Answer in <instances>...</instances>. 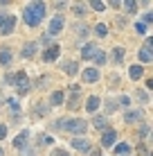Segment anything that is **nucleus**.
<instances>
[{
	"label": "nucleus",
	"mask_w": 153,
	"mask_h": 156,
	"mask_svg": "<svg viewBox=\"0 0 153 156\" xmlns=\"http://www.w3.org/2000/svg\"><path fill=\"white\" fill-rule=\"evenodd\" d=\"M23 16H25V23H27L29 27H36L45 16V2H29L27 7H25Z\"/></svg>",
	"instance_id": "1"
},
{
	"label": "nucleus",
	"mask_w": 153,
	"mask_h": 156,
	"mask_svg": "<svg viewBox=\"0 0 153 156\" xmlns=\"http://www.w3.org/2000/svg\"><path fill=\"white\" fill-rule=\"evenodd\" d=\"M61 129H65V131L70 133H83L86 131V120H81V118H75V120H68V122H59Z\"/></svg>",
	"instance_id": "2"
},
{
	"label": "nucleus",
	"mask_w": 153,
	"mask_h": 156,
	"mask_svg": "<svg viewBox=\"0 0 153 156\" xmlns=\"http://www.w3.org/2000/svg\"><path fill=\"white\" fill-rule=\"evenodd\" d=\"M14 84L18 86V93H20V95H25V93L29 90V79H27V73H25V70H18V73L14 75Z\"/></svg>",
	"instance_id": "3"
},
{
	"label": "nucleus",
	"mask_w": 153,
	"mask_h": 156,
	"mask_svg": "<svg viewBox=\"0 0 153 156\" xmlns=\"http://www.w3.org/2000/svg\"><path fill=\"white\" fill-rule=\"evenodd\" d=\"M115 140H117V133H115V129H106V131L101 133V145H104V147H113Z\"/></svg>",
	"instance_id": "4"
},
{
	"label": "nucleus",
	"mask_w": 153,
	"mask_h": 156,
	"mask_svg": "<svg viewBox=\"0 0 153 156\" xmlns=\"http://www.w3.org/2000/svg\"><path fill=\"white\" fill-rule=\"evenodd\" d=\"M16 27V18L12 14H7V18L2 20V25H0V34H9V32H14Z\"/></svg>",
	"instance_id": "5"
},
{
	"label": "nucleus",
	"mask_w": 153,
	"mask_h": 156,
	"mask_svg": "<svg viewBox=\"0 0 153 156\" xmlns=\"http://www.w3.org/2000/svg\"><path fill=\"white\" fill-rule=\"evenodd\" d=\"M59 52H61V45H50L43 52V61H54V59L59 57Z\"/></svg>",
	"instance_id": "6"
},
{
	"label": "nucleus",
	"mask_w": 153,
	"mask_h": 156,
	"mask_svg": "<svg viewBox=\"0 0 153 156\" xmlns=\"http://www.w3.org/2000/svg\"><path fill=\"white\" fill-rule=\"evenodd\" d=\"M97 52H99V48L95 45V43H86V45H83V50H81V57H83V59H95Z\"/></svg>",
	"instance_id": "7"
},
{
	"label": "nucleus",
	"mask_w": 153,
	"mask_h": 156,
	"mask_svg": "<svg viewBox=\"0 0 153 156\" xmlns=\"http://www.w3.org/2000/svg\"><path fill=\"white\" fill-rule=\"evenodd\" d=\"M61 30H63V16H54L50 23V34H59Z\"/></svg>",
	"instance_id": "8"
},
{
	"label": "nucleus",
	"mask_w": 153,
	"mask_h": 156,
	"mask_svg": "<svg viewBox=\"0 0 153 156\" xmlns=\"http://www.w3.org/2000/svg\"><path fill=\"white\" fill-rule=\"evenodd\" d=\"M27 138H29V133L27 131H20L18 136L14 138V147H18V149H23L25 145H27Z\"/></svg>",
	"instance_id": "9"
},
{
	"label": "nucleus",
	"mask_w": 153,
	"mask_h": 156,
	"mask_svg": "<svg viewBox=\"0 0 153 156\" xmlns=\"http://www.w3.org/2000/svg\"><path fill=\"white\" fill-rule=\"evenodd\" d=\"M72 147L81 149V152H90V145H88V140H83V138H72Z\"/></svg>",
	"instance_id": "10"
},
{
	"label": "nucleus",
	"mask_w": 153,
	"mask_h": 156,
	"mask_svg": "<svg viewBox=\"0 0 153 156\" xmlns=\"http://www.w3.org/2000/svg\"><path fill=\"white\" fill-rule=\"evenodd\" d=\"M83 79H86V82H97V79H99V70L86 68V70H83Z\"/></svg>",
	"instance_id": "11"
},
{
	"label": "nucleus",
	"mask_w": 153,
	"mask_h": 156,
	"mask_svg": "<svg viewBox=\"0 0 153 156\" xmlns=\"http://www.w3.org/2000/svg\"><path fill=\"white\" fill-rule=\"evenodd\" d=\"M126 122H140L142 120V111H126Z\"/></svg>",
	"instance_id": "12"
},
{
	"label": "nucleus",
	"mask_w": 153,
	"mask_h": 156,
	"mask_svg": "<svg viewBox=\"0 0 153 156\" xmlns=\"http://www.w3.org/2000/svg\"><path fill=\"white\" fill-rule=\"evenodd\" d=\"M34 55H36V43H27V45L23 48V57L25 59H32Z\"/></svg>",
	"instance_id": "13"
},
{
	"label": "nucleus",
	"mask_w": 153,
	"mask_h": 156,
	"mask_svg": "<svg viewBox=\"0 0 153 156\" xmlns=\"http://www.w3.org/2000/svg\"><path fill=\"white\" fill-rule=\"evenodd\" d=\"M99 102H101V100H99L97 95H92V98H88V102H86V109H88V111H97Z\"/></svg>",
	"instance_id": "14"
},
{
	"label": "nucleus",
	"mask_w": 153,
	"mask_h": 156,
	"mask_svg": "<svg viewBox=\"0 0 153 156\" xmlns=\"http://www.w3.org/2000/svg\"><path fill=\"white\" fill-rule=\"evenodd\" d=\"M128 75H131V79H140L142 75H144V68H142V66H131Z\"/></svg>",
	"instance_id": "15"
},
{
	"label": "nucleus",
	"mask_w": 153,
	"mask_h": 156,
	"mask_svg": "<svg viewBox=\"0 0 153 156\" xmlns=\"http://www.w3.org/2000/svg\"><path fill=\"white\" fill-rule=\"evenodd\" d=\"M92 122H95V127H97V129H104V131L108 129V122H106V118H104V115H97V118H92Z\"/></svg>",
	"instance_id": "16"
},
{
	"label": "nucleus",
	"mask_w": 153,
	"mask_h": 156,
	"mask_svg": "<svg viewBox=\"0 0 153 156\" xmlns=\"http://www.w3.org/2000/svg\"><path fill=\"white\" fill-rule=\"evenodd\" d=\"M50 102H52L54 106L63 104V90H54V93H52V98H50Z\"/></svg>",
	"instance_id": "17"
},
{
	"label": "nucleus",
	"mask_w": 153,
	"mask_h": 156,
	"mask_svg": "<svg viewBox=\"0 0 153 156\" xmlns=\"http://www.w3.org/2000/svg\"><path fill=\"white\" fill-rule=\"evenodd\" d=\"M115 154H131V147H128V145H126V143H117V145H115Z\"/></svg>",
	"instance_id": "18"
},
{
	"label": "nucleus",
	"mask_w": 153,
	"mask_h": 156,
	"mask_svg": "<svg viewBox=\"0 0 153 156\" xmlns=\"http://www.w3.org/2000/svg\"><path fill=\"white\" fill-rule=\"evenodd\" d=\"M122 59H124V48H115V50H113V61L122 63Z\"/></svg>",
	"instance_id": "19"
},
{
	"label": "nucleus",
	"mask_w": 153,
	"mask_h": 156,
	"mask_svg": "<svg viewBox=\"0 0 153 156\" xmlns=\"http://www.w3.org/2000/svg\"><path fill=\"white\" fill-rule=\"evenodd\" d=\"M151 50H146V48H142V50H140V61H144V63H149L151 61Z\"/></svg>",
	"instance_id": "20"
},
{
	"label": "nucleus",
	"mask_w": 153,
	"mask_h": 156,
	"mask_svg": "<svg viewBox=\"0 0 153 156\" xmlns=\"http://www.w3.org/2000/svg\"><path fill=\"white\" fill-rule=\"evenodd\" d=\"M9 61H12V52L2 50V52H0V63H2V66H7Z\"/></svg>",
	"instance_id": "21"
},
{
	"label": "nucleus",
	"mask_w": 153,
	"mask_h": 156,
	"mask_svg": "<svg viewBox=\"0 0 153 156\" xmlns=\"http://www.w3.org/2000/svg\"><path fill=\"white\" fill-rule=\"evenodd\" d=\"M95 63H97V66H104V63H106V55H104L101 50L95 55Z\"/></svg>",
	"instance_id": "22"
},
{
	"label": "nucleus",
	"mask_w": 153,
	"mask_h": 156,
	"mask_svg": "<svg viewBox=\"0 0 153 156\" xmlns=\"http://www.w3.org/2000/svg\"><path fill=\"white\" fill-rule=\"evenodd\" d=\"M95 34H97V36H101V39H104V36L108 34V27H106V25H97V27H95Z\"/></svg>",
	"instance_id": "23"
},
{
	"label": "nucleus",
	"mask_w": 153,
	"mask_h": 156,
	"mask_svg": "<svg viewBox=\"0 0 153 156\" xmlns=\"http://www.w3.org/2000/svg\"><path fill=\"white\" fill-rule=\"evenodd\" d=\"M9 106H12V111H14V120H18V115H20V111H18V102H16V100H9Z\"/></svg>",
	"instance_id": "24"
},
{
	"label": "nucleus",
	"mask_w": 153,
	"mask_h": 156,
	"mask_svg": "<svg viewBox=\"0 0 153 156\" xmlns=\"http://www.w3.org/2000/svg\"><path fill=\"white\" fill-rule=\"evenodd\" d=\"M65 73L68 75H77V63L75 61H68L65 63Z\"/></svg>",
	"instance_id": "25"
},
{
	"label": "nucleus",
	"mask_w": 153,
	"mask_h": 156,
	"mask_svg": "<svg viewBox=\"0 0 153 156\" xmlns=\"http://www.w3.org/2000/svg\"><path fill=\"white\" fill-rule=\"evenodd\" d=\"M68 106H70L72 111H75V109H79V95H77V93H75V95L70 98V102H68Z\"/></svg>",
	"instance_id": "26"
},
{
	"label": "nucleus",
	"mask_w": 153,
	"mask_h": 156,
	"mask_svg": "<svg viewBox=\"0 0 153 156\" xmlns=\"http://www.w3.org/2000/svg\"><path fill=\"white\" fill-rule=\"evenodd\" d=\"M90 7H92V9H97V12H104V9H106V5H104V2H99V0H92V2H90Z\"/></svg>",
	"instance_id": "27"
},
{
	"label": "nucleus",
	"mask_w": 153,
	"mask_h": 156,
	"mask_svg": "<svg viewBox=\"0 0 153 156\" xmlns=\"http://www.w3.org/2000/svg\"><path fill=\"white\" fill-rule=\"evenodd\" d=\"M38 145H52V136H38Z\"/></svg>",
	"instance_id": "28"
},
{
	"label": "nucleus",
	"mask_w": 153,
	"mask_h": 156,
	"mask_svg": "<svg viewBox=\"0 0 153 156\" xmlns=\"http://www.w3.org/2000/svg\"><path fill=\"white\" fill-rule=\"evenodd\" d=\"M126 9H131V12H135V9H138V2H133V0H126V2H122Z\"/></svg>",
	"instance_id": "29"
},
{
	"label": "nucleus",
	"mask_w": 153,
	"mask_h": 156,
	"mask_svg": "<svg viewBox=\"0 0 153 156\" xmlns=\"http://www.w3.org/2000/svg\"><path fill=\"white\" fill-rule=\"evenodd\" d=\"M135 32H138V34H146V25L144 23H138V25H135Z\"/></svg>",
	"instance_id": "30"
},
{
	"label": "nucleus",
	"mask_w": 153,
	"mask_h": 156,
	"mask_svg": "<svg viewBox=\"0 0 153 156\" xmlns=\"http://www.w3.org/2000/svg\"><path fill=\"white\" fill-rule=\"evenodd\" d=\"M75 14H77V16L86 14V7H83V5H77V7H75Z\"/></svg>",
	"instance_id": "31"
},
{
	"label": "nucleus",
	"mask_w": 153,
	"mask_h": 156,
	"mask_svg": "<svg viewBox=\"0 0 153 156\" xmlns=\"http://www.w3.org/2000/svg\"><path fill=\"white\" fill-rule=\"evenodd\" d=\"M50 156H68V152H65V149H54Z\"/></svg>",
	"instance_id": "32"
},
{
	"label": "nucleus",
	"mask_w": 153,
	"mask_h": 156,
	"mask_svg": "<svg viewBox=\"0 0 153 156\" xmlns=\"http://www.w3.org/2000/svg\"><path fill=\"white\" fill-rule=\"evenodd\" d=\"M119 104H122V106H128V104H131V100L126 98V95H122V98H119Z\"/></svg>",
	"instance_id": "33"
},
{
	"label": "nucleus",
	"mask_w": 153,
	"mask_h": 156,
	"mask_svg": "<svg viewBox=\"0 0 153 156\" xmlns=\"http://www.w3.org/2000/svg\"><path fill=\"white\" fill-rule=\"evenodd\" d=\"M2 138H7V127L0 125V140H2Z\"/></svg>",
	"instance_id": "34"
},
{
	"label": "nucleus",
	"mask_w": 153,
	"mask_h": 156,
	"mask_svg": "<svg viewBox=\"0 0 153 156\" xmlns=\"http://www.w3.org/2000/svg\"><path fill=\"white\" fill-rule=\"evenodd\" d=\"M138 98H140L142 102H149V98H146V93H144V90H138Z\"/></svg>",
	"instance_id": "35"
},
{
	"label": "nucleus",
	"mask_w": 153,
	"mask_h": 156,
	"mask_svg": "<svg viewBox=\"0 0 153 156\" xmlns=\"http://www.w3.org/2000/svg\"><path fill=\"white\" fill-rule=\"evenodd\" d=\"M79 34H81V36L88 34V27H86V25H81V27H79Z\"/></svg>",
	"instance_id": "36"
},
{
	"label": "nucleus",
	"mask_w": 153,
	"mask_h": 156,
	"mask_svg": "<svg viewBox=\"0 0 153 156\" xmlns=\"http://www.w3.org/2000/svg\"><path fill=\"white\" fill-rule=\"evenodd\" d=\"M5 18H7V14H5V12H0V25H2V20Z\"/></svg>",
	"instance_id": "37"
},
{
	"label": "nucleus",
	"mask_w": 153,
	"mask_h": 156,
	"mask_svg": "<svg viewBox=\"0 0 153 156\" xmlns=\"http://www.w3.org/2000/svg\"><path fill=\"white\" fill-rule=\"evenodd\" d=\"M90 156H101V152H92Z\"/></svg>",
	"instance_id": "38"
},
{
	"label": "nucleus",
	"mask_w": 153,
	"mask_h": 156,
	"mask_svg": "<svg viewBox=\"0 0 153 156\" xmlns=\"http://www.w3.org/2000/svg\"><path fill=\"white\" fill-rule=\"evenodd\" d=\"M0 156H2V149H0Z\"/></svg>",
	"instance_id": "39"
}]
</instances>
